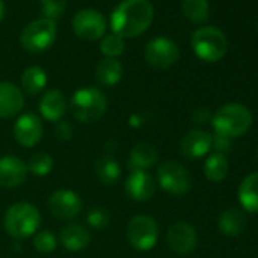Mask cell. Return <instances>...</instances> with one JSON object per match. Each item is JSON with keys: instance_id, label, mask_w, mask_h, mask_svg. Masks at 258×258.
Listing matches in <instances>:
<instances>
[{"instance_id": "7402d4cb", "label": "cell", "mask_w": 258, "mask_h": 258, "mask_svg": "<svg viewBox=\"0 0 258 258\" xmlns=\"http://www.w3.org/2000/svg\"><path fill=\"white\" fill-rule=\"evenodd\" d=\"M96 81L103 87H114L123 76V66L117 58H103L96 66Z\"/></svg>"}, {"instance_id": "ffe728a7", "label": "cell", "mask_w": 258, "mask_h": 258, "mask_svg": "<svg viewBox=\"0 0 258 258\" xmlns=\"http://www.w3.org/2000/svg\"><path fill=\"white\" fill-rule=\"evenodd\" d=\"M158 161V149L148 142L136 145L127 157V166L131 170H148Z\"/></svg>"}, {"instance_id": "ac0fdd59", "label": "cell", "mask_w": 258, "mask_h": 258, "mask_svg": "<svg viewBox=\"0 0 258 258\" xmlns=\"http://www.w3.org/2000/svg\"><path fill=\"white\" fill-rule=\"evenodd\" d=\"M38 109H40V114H41L43 118H46L47 121H55L56 123V121L62 120V117L67 112L66 96L56 88L49 90L40 99Z\"/></svg>"}, {"instance_id": "30bf717a", "label": "cell", "mask_w": 258, "mask_h": 258, "mask_svg": "<svg viewBox=\"0 0 258 258\" xmlns=\"http://www.w3.org/2000/svg\"><path fill=\"white\" fill-rule=\"evenodd\" d=\"M47 207L55 219L70 222L81 214L84 204L76 191L70 188H59L50 195L47 201Z\"/></svg>"}, {"instance_id": "cb8c5ba5", "label": "cell", "mask_w": 258, "mask_h": 258, "mask_svg": "<svg viewBox=\"0 0 258 258\" xmlns=\"http://www.w3.org/2000/svg\"><path fill=\"white\" fill-rule=\"evenodd\" d=\"M94 173L103 185H114L121 176V167L114 157L105 155L96 161Z\"/></svg>"}, {"instance_id": "52a82bcc", "label": "cell", "mask_w": 258, "mask_h": 258, "mask_svg": "<svg viewBox=\"0 0 258 258\" xmlns=\"http://www.w3.org/2000/svg\"><path fill=\"white\" fill-rule=\"evenodd\" d=\"M56 40V23L49 19H38L29 23L20 35L23 49L31 53L46 52L53 46Z\"/></svg>"}, {"instance_id": "4316f807", "label": "cell", "mask_w": 258, "mask_h": 258, "mask_svg": "<svg viewBox=\"0 0 258 258\" xmlns=\"http://www.w3.org/2000/svg\"><path fill=\"white\" fill-rule=\"evenodd\" d=\"M182 13L193 23H204L210 16L208 0H182Z\"/></svg>"}, {"instance_id": "4fadbf2b", "label": "cell", "mask_w": 258, "mask_h": 258, "mask_svg": "<svg viewBox=\"0 0 258 258\" xmlns=\"http://www.w3.org/2000/svg\"><path fill=\"white\" fill-rule=\"evenodd\" d=\"M166 243L170 250L178 255H187L198 246V232L193 225L187 222H175L169 226L166 234Z\"/></svg>"}, {"instance_id": "e575fe53", "label": "cell", "mask_w": 258, "mask_h": 258, "mask_svg": "<svg viewBox=\"0 0 258 258\" xmlns=\"http://www.w3.org/2000/svg\"><path fill=\"white\" fill-rule=\"evenodd\" d=\"M211 118H213V114L208 108L205 106H199L196 109H193L191 112V120L196 123V124H207V123H211Z\"/></svg>"}, {"instance_id": "d590c367", "label": "cell", "mask_w": 258, "mask_h": 258, "mask_svg": "<svg viewBox=\"0 0 258 258\" xmlns=\"http://www.w3.org/2000/svg\"><path fill=\"white\" fill-rule=\"evenodd\" d=\"M5 16V4H4V0H0V22H2Z\"/></svg>"}, {"instance_id": "f546056e", "label": "cell", "mask_w": 258, "mask_h": 258, "mask_svg": "<svg viewBox=\"0 0 258 258\" xmlns=\"http://www.w3.org/2000/svg\"><path fill=\"white\" fill-rule=\"evenodd\" d=\"M56 246H58V238L52 231L44 229V231H38L34 234V247L38 252L50 253L56 249Z\"/></svg>"}, {"instance_id": "4dcf8cb0", "label": "cell", "mask_w": 258, "mask_h": 258, "mask_svg": "<svg viewBox=\"0 0 258 258\" xmlns=\"http://www.w3.org/2000/svg\"><path fill=\"white\" fill-rule=\"evenodd\" d=\"M87 223L94 229H103L109 223V214L102 207H91L87 211Z\"/></svg>"}, {"instance_id": "83f0119b", "label": "cell", "mask_w": 258, "mask_h": 258, "mask_svg": "<svg viewBox=\"0 0 258 258\" xmlns=\"http://www.w3.org/2000/svg\"><path fill=\"white\" fill-rule=\"evenodd\" d=\"M28 172L34 176H46L53 169V158L46 152L34 154L28 161Z\"/></svg>"}, {"instance_id": "2e32d148", "label": "cell", "mask_w": 258, "mask_h": 258, "mask_svg": "<svg viewBox=\"0 0 258 258\" xmlns=\"http://www.w3.org/2000/svg\"><path fill=\"white\" fill-rule=\"evenodd\" d=\"M28 166L23 160L14 155L0 157V187L16 188L28 178Z\"/></svg>"}, {"instance_id": "484cf974", "label": "cell", "mask_w": 258, "mask_h": 258, "mask_svg": "<svg viewBox=\"0 0 258 258\" xmlns=\"http://www.w3.org/2000/svg\"><path fill=\"white\" fill-rule=\"evenodd\" d=\"M229 173V163L222 154H211L204 163V175L211 182H222Z\"/></svg>"}, {"instance_id": "9c48e42d", "label": "cell", "mask_w": 258, "mask_h": 258, "mask_svg": "<svg viewBox=\"0 0 258 258\" xmlns=\"http://www.w3.org/2000/svg\"><path fill=\"white\" fill-rule=\"evenodd\" d=\"M145 59L154 69H170L179 59V47L173 40L167 37H157L146 44Z\"/></svg>"}, {"instance_id": "1f68e13d", "label": "cell", "mask_w": 258, "mask_h": 258, "mask_svg": "<svg viewBox=\"0 0 258 258\" xmlns=\"http://www.w3.org/2000/svg\"><path fill=\"white\" fill-rule=\"evenodd\" d=\"M40 2H41L44 19H49L53 22L58 17H61V14L66 11V7H67V0H40Z\"/></svg>"}, {"instance_id": "3957f363", "label": "cell", "mask_w": 258, "mask_h": 258, "mask_svg": "<svg viewBox=\"0 0 258 258\" xmlns=\"http://www.w3.org/2000/svg\"><path fill=\"white\" fill-rule=\"evenodd\" d=\"M41 225V213L38 208L29 202H16L13 204L4 217L5 231L17 240L28 238L38 232Z\"/></svg>"}, {"instance_id": "d6986e66", "label": "cell", "mask_w": 258, "mask_h": 258, "mask_svg": "<svg viewBox=\"0 0 258 258\" xmlns=\"http://www.w3.org/2000/svg\"><path fill=\"white\" fill-rule=\"evenodd\" d=\"M59 241L67 250L78 252L90 244L91 234L87 226L81 223H69L59 231Z\"/></svg>"}, {"instance_id": "277c9868", "label": "cell", "mask_w": 258, "mask_h": 258, "mask_svg": "<svg viewBox=\"0 0 258 258\" xmlns=\"http://www.w3.org/2000/svg\"><path fill=\"white\" fill-rule=\"evenodd\" d=\"M108 108V99L103 91L96 87H82L76 90L70 99V109L79 123L99 121Z\"/></svg>"}, {"instance_id": "603a6c76", "label": "cell", "mask_w": 258, "mask_h": 258, "mask_svg": "<svg viewBox=\"0 0 258 258\" xmlns=\"http://www.w3.org/2000/svg\"><path fill=\"white\" fill-rule=\"evenodd\" d=\"M238 202L243 210L258 213V172L247 175L238 187Z\"/></svg>"}, {"instance_id": "6da1fadb", "label": "cell", "mask_w": 258, "mask_h": 258, "mask_svg": "<svg viewBox=\"0 0 258 258\" xmlns=\"http://www.w3.org/2000/svg\"><path fill=\"white\" fill-rule=\"evenodd\" d=\"M154 20L149 0H123L111 14V31L120 38H134L146 32Z\"/></svg>"}, {"instance_id": "d6a6232c", "label": "cell", "mask_w": 258, "mask_h": 258, "mask_svg": "<svg viewBox=\"0 0 258 258\" xmlns=\"http://www.w3.org/2000/svg\"><path fill=\"white\" fill-rule=\"evenodd\" d=\"M211 149L216 151V154H228L232 151V139L229 137H225V136H220V134H216L213 136V142H211Z\"/></svg>"}, {"instance_id": "44dd1931", "label": "cell", "mask_w": 258, "mask_h": 258, "mask_svg": "<svg viewBox=\"0 0 258 258\" xmlns=\"http://www.w3.org/2000/svg\"><path fill=\"white\" fill-rule=\"evenodd\" d=\"M217 225L223 235L238 237L246 229V216L240 208L231 207L219 216Z\"/></svg>"}, {"instance_id": "8d00e7d4", "label": "cell", "mask_w": 258, "mask_h": 258, "mask_svg": "<svg viewBox=\"0 0 258 258\" xmlns=\"http://www.w3.org/2000/svg\"><path fill=\"white\" fill-rule=\"evenodd\" d=\"M256 158H258V148H256Z\"/></svg>"}, {"instance_id": "f1b7e54d", "label": "cell", "mask_w": 258, "mask_h": 258, "mask_svg": "<svg viewBox=\"0 0 258 258\" xmlns=\"http://www.w3.org/2000/svg\"><path fill=\"white\" fill-rule=\"evenodd\" d=\"M100 52L105 58H117L124 52V41L123 38L117 37L115 34H109L102 38L100 41Z\"/></svg>"}, {"instance_id": "8fae6325", "label": "cell", "mask_w": 258, "mask_h": 258, "mask_svg": "<svg viewBox=\"0 0 258 258\" xmlns=\"http://www.w3.org/2000/svg\"><path fill=\"white\" fill-rule=\"evenodd\" d=\"M73 32L85 41H96L105 35L106 20L105 17L94 10H82L79 11L72 22Z\"/></svg>"}, {"instance_id": "d4e9b609", "label": "cell", "mask_w": 258, "mask_h": 258, "mask_svg": "<svg viewBox=\"0 0 258 258\" xmlns=\"http://www.w3.org/2000/svg\"><path fill=\"white\" fill-rule=\"evenodd\" d=\"M47 85V75L46 72L38 67V66H32L28 67L23 75H22V91L28 93L29 96H35L38 93H41Z\"/></svg>"}, {"instance_id": "ba28073f", "label": "cell", "mask_w": 258, "mask_h": 258, "mask_svg": "<svg viewBox=\"0 0 258 258\" xmlns=\"http://www.w3.org/2000/svg\"><path fill=\"white\" fill-rule=\"evenodd\" d=\"M157 181L160 187L176 198L185 196L191 188V176L188 170L178 161H164L157 172Z\"/></svg>"}, {"instance_id": "5bb4252c", "label": "cell", "mask_w": 258, "mask_h": 258, "mask_svg": "<svg viewBox=\"0 0 258 258\" xmlns=\"http://www.w3.org/2000/svg\"><path fill=\"white\" fill-rule=\"evenodd\" d=\"M157 191V182L148 170H131L124 181V193L136 202L152 199Z\"/></svg>"}, {"instance_id": "9a60e30c", "label": "cell", "mask_w": 258, "mask_h": 258, "mask_svg": "<svg viewBox=\"0 0 258 258\" xmlns=\"http://www.w3.org/2000/svg\"><path fill=\"white\" fill-rule=\"evenodd\" d=\"M211 142L213 136L210 133L204 131V129H191L179 143L181 155L191 161L199 160L211 151Z\"/></svg>"}, {"instance_id": "5b68a950", "label": "cell", "mask_w": 258, "mask_h": 258, "mask_svg": "<svg viewBox=\"0 0 258 258\" xmlns=\"http://www.w3.org/2000/svg\"><path fill=\"white\" fill-rule=\"evenodd\" d=\"M193 52L207 62L222 59L228 50V40L225 34L216 26H202L191 35Z\"/></svg>"}, {"instance_id": "836d02e7", "label": "cell", "mask_w": 258, "mask_h": 258, "mask_svg": "<svg viewBox=\"0 0 258 258\" xmlns=\"http://www.w3.org/2000/svg\"><path fill=\"white\" fill-rule=\"evenodd\" d=\"M53 134H55V139L58 142H69V140H72V137H73L72 124L69 121H64V120L56 121L55 129H53Z\"/></svg>"}, {"instance_id": "8992f818", "label": "cell", "mask_w": 258, "mask_h": 258, "mask_svg": "<svg viewBox=\"0 0 258 258\" xmlns=\"http://www.w3.org/2000/svg\"><path fill=\"white\" fill-rule=\"evenodd\" d=\"M127 241L134 249L146 252L155 247L160 237V226L149 214H137L126 226Z\"/></svg>"}, {"instance_id": "7a4b0ae2", "label": "cell", "mask_w": 258, "mask_h": 258, "mask_svg": "<svg viewBox=\"0 0 258 258\" xmlns=\"http://www.w3.org/2000/svg\"><path fill=\"white\" fill-rule=\"evenodd\" d=\"M214 133L235 139L244 136L252 126V114L249 108L241 103L222 105L211 118Z\"/></svg>"}, {"instance_id": "7c38bea8", "label": "cell", "mask_w": 258, "mask_h": 258, "mask_svg": "<svg viewBox=\"0 0 258 258\" xmlns=\"http://www.w3.org/2000/svg\"><path fill=\"white\" fill-rule=\"evenodd\" d=\"M44 127L41 118L34 112H23L14 123L13 134L16 142L23 148H34L43 139Z\"/></svg>"}, {"instance_id": "e0dca14e", "label": "cell", "mask_w": 258, "mask_h": 258, "mask_svg": "<svg viewBox=\"0 0 258 258\" xmlns=\"http://www.w3.org/2000/svg\"><path fill=\"white\" fill-rule=\"evenodd\" d=\"M25 108V93L13 82H0V118H13Z\"/></svg>"}]
</instances>
